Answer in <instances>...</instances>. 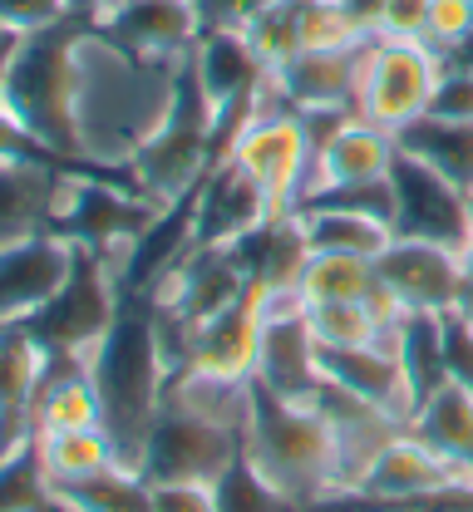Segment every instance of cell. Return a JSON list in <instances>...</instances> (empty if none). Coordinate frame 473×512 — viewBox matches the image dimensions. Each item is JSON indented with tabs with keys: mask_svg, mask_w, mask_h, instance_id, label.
I'll return each mask as SVG.
<instances>
[{
	"mask_svg": "<svg viewBox=\"0 0 473 512\" xmlns=\"http://www.w3.org/2000/svg\"><path fill=\"white\" fill-rule=\"evenodd\" d=\"M188 60H143L84 25L74 40V138L79 163L129 168L168 124Z\"/></svg>",
	"mask_w": 473,
	"mask_h": 512,
	"instance_id": "cell-1",
	"label": "cell"
},
{
	"mask_svg": "<svg viewBox=\"0 0 473 512\" xmlns=\"http://www.w3.org/2000/svg\"><path fill=\"white\" fill-rule=\"evenodd\" d=\"M242 458L267 478V488L291 508H321L340 493V448L316 404L281 399L252 380V419L242 434Z\"/></svg>",
	"mask_w": 473,
	"mask_h": 512,
	"instance_id": "cell-2",
	"label": "cell"
},
{
	"mask_svg": "<svg viewBox=\"0 0 473 512\" xmlns=\"http://www.w3.org/2000/svg\"><path fill=\"white\" fill-rule=\"evenodd\" d=\"M89 380H94L99 404H104V429L114 434L124 463L138 468L143 439H148L153 419L163 414V399H168V384H173V365L163 355L153 306L148 311H119L109 335L89 355Z\"/></svg>",
	"mask_w": 473,
	"mask_h": 512,
	"instance_id": "cell-3",
	"label": "cell"
},
{
	"mask_svg": "<svg viewBox=\"0 0 473 512\" xmlns=\"http://www.w3.org/2000/svg\"><path fill=\"white\" fill-rule=\"evenodd\" d=\"M89 20L20 35L0 69V109L35 138L45 158H79L74 138V40Z\"/></svg>",
	"mask_w": 473,
	"mask_h": 512,
	"instance_id": "cell-4",
	"label": "cell"
},
{
	"mask_svg": "<svg viewBox=\"0 0 473 512\" xmlns=\"http://www.w3.org/2000/svg\"><path fill=\"white\" fill-rule=\"evenodd\" d=\"M439 74H444V60L424 40H370L365 45V69H360L355 114L400 133V128L429 114Z\"/></svg>",
	"mask_w": 473,
	"mask_h": 512,
	"instance_id": "cell-5",
	"label": "cell"
},
{
	"mask_svg": "<svg viewBox=\"0 0 473 512\" xmlns=\"http://www.w3.org/2000/svg\"><path fill=\"white\" fill-rule=\"evenodd\" d=\"M79 247V242H74ZM119 276L94 247H79L74 252V271L60 286V296L30 320V330L50 345V355H74V360H89L94 345L109 335V325L119 320Z\"/></svg>",
	"mask_w": 473,
	"mask_h": 512,
	"instance_id": "cell-6",
	"label": "cell"
},
{
	"mask_svg": "<svg viewBox=\"0 0 473 512\" xmlns=\"http://www.w3.org/2000/svg\"><path fill=\"white\" fill-rule=\"evenodd\" d=\"M242 458V434L222 429L203 414L163 399V414L153 419L143 453H138V473L148 483H173V478H193V483H222V473Z\"/></svg>",
	"mask_w": 473,
	"mask_h": 512,
	"instance_id": "cell-7",
	"label": "cell"
},
{
	"mask_svg": "<svg viewBox=\"0 0 473 512\" xmlns=\"http://www.w3.org/2000/svg\"><path fill=\"white\" fill-rule=\"evenodd\" d=\"M227 158H237L276 197L281 212H296L301 183L311 173V133H306V119L291 104H281L276 89H267V99L252 109V119L237 128Z\"/></svg>",
	"mask_w": 473,
	"mask_h": 512,
	"instance_id": "cell-8",
	"label": "cell"
},
{
	"mask_svg": "<svg viewBox=\"0 0 473 512\" xmlns=\"http://www.w3.org/2000/svg\"><path fill=\"white\" fill-rule=\"evenodd\" d=\"M454 488H473L469 468H459L454 458H444L434 444H424L414 429H400L390 444L370 458L360 483L350 493H336V498L375 503V508H409V503H424V498H444Z\"/></svg>",
	"mask_w": 473,
	"mask_h": 512,
	"instance_id": "cell-9",
	"label": "cell"
},
{
	"mask_svg": "<svg viewBox=\"0 0 473 512\" xmlns=\"http://www.w3.org/2000/svg\"><path fill=\"white\" fill-rule=\"evenodd\" d=\"M45 380L50 345L30 325H0V473L35 453Z\"/></svg>",
	"mask_w": 473,
	"mask_h": 512,
	"instance_id": "cell-10",
	"label": "cell"
},
{
	"mask_svg": "<svg viewBox=\"0 0 473 512\" xmlns=\"http://www.w3.org/2000/svg\"><path fill=\"white\" fill-rule=\"evenodd\" d=\"M395 158H400V138L390 128L370 124L360 114H345L331 133H321L311 143V173L301 183L296 207H311L331 192L360 188V183H385L395 173Z\"/></svg>",
	"mask_w": 473,
	"mask_h": 512,
	"instance_id": "cell-11",
	"label": "cell"
},
{
	"mask_svg": "<svg viewBox=\"0 0 473 512\" xmlns=\"http://www.w3.org/2000/svg\"><path fill=\"white\" fill-rule=\"evenodd\" d=\"M390 188H395V237H419L464 252V242L473 237L469 192H459L449 178H439L429 163L409 153L395 158Z\"/></svg>",
	"mask_w": 473,
	"mask_h": 512,
	"instance_id": "cell-12",
	"label": "cell"
},
{
	"mask_svg": "<svg viewBox=\"0 0 473 512\" xmlns=\"http://www.w3.org/2000/svg\"><path fill=\"white\" fill-rule=\"evenodd\" d=\"M281 217L271 197L237 158H222L193 197V237L198 247H242L252 232Z\"/></svg>",
	"mask_w": 473,
	"mask_h": 512,
	"instance_id": "cell-13",
	"label": "cell"
},
{
	"mask_svg": "<svg viewBox=\"0 0 473 512\" xmlns=\"http://www.w3.org/2000/svg\"><path fill=\"white\" fill-rule=\"evenodd\" d=\"M262 306H267V325H262L257 380L281 399L311 404L326 375H321V345L306 325V306L301 296H262Z\"/></svg>",
	"mask_w": 473,
	"mask_h": 512,
	"instance_id": "cell-14",
	"label": "cell"
},
{
	"mask_svg": "<svg viewBox=\"0 0 473 512\" xmlns=\"http://www.w3.org/2000/svg\"><path fill=\"white\" fill-rule=\"evenodd\" d=\"M74 242L60 232H35L0 247V325H30L74 271Z\"/></svg>",
	"mask_w": 473,
	"mask_h": 512,
	"instance_id": "cell-15",
	"label": "cell"
},
{
	"mask_svg": "<svg viewBox=\"0 0 473 512\" xmlns=\"http://www.w3.org/2000/svg\"><path fill=\"white\" fill-rule=\"evenodd\" d=\"M380 286L395 291V301L405 311L424 316H449L469 286L464 261L454 247L439 242H419V237H395L390 252L380 256Z\"/></svg>",
	"mask_w": 473,
	"mask_h": 512,
	"instance_id": "cell-16",
	"label": "cell"
},
{
	"mask_svg": "<svg viewBox=\"0 0 473 512\" xmlns=\"http://www.w3.org/2000/svg\"><path fill=\"white\" fill-rule=\"evenodd\" d=\"M94 30L143 60H188L203 35V20L193 0H114L94 20Z\"/></svg>",
	"mask_w": 473,
	"mask_h": 512,
	"instance_id": "cell-17",
	"label": "cell"
},
{
	"mask_svg": "<svg viewBox=\"0 0 473 512\" xmlns=\"http://www.w3.org/2000/svg\"><path fill=\"white\" fill-rule=\"evenodd\" d=\"M262 325H267V306H262V291L252 286L232 306H222L207 320H198L188 370L193 375H212V380H257Z\"/></svg>",
	"mask_w": 473,
	"mask_h": 512,
	"instance_id": "cell-18",
	"label": "cell"
},
{
	"mask_svg": "<svg viewBox=\"0 0 473 512\" xmlns=\"http://www.w3.org/2000/svg\"><path fill=\"white\" fill-rule=\"evenodd\" d=\"M365 45H355V50H301L296 60L281 64L271 74L276 99L291 104L296 114L355 109V99H360V69H365Z\"/></svg>",
	"mask_w": 473,
	"mask_h": 512,
	"instance_id": "cell-19",
	"label": "cell"
},
{
	"mask_svg": "<svg viewBox=\"0 0 473 512\" xmlns=\"http://www.w3.org/2000/svg\"><path fill=\"white\" fill-rule=\"evenodd\" d=\"M60 173L30 153V158H0V247L25 242L35 232H50Z\"/></svg>",
	"mask_w": 473,
	"mask_h": 512,
	"instance_id": "cell-20",
	"label": "cell"
},
{
	"mask_svg": "<svg viewBox=\"0 0 473 512\" xmlns=\"http://www.w3.org/2000/svg\"><path fill=\"white\" fill-rule=\"evenodd\" d=\"M35 468L45 478V488H69L84 478H99L109 468H124V453L114 444V434L104 424H84V429H50L35 439ZM134 468V463H129Z\"/></svg>",
	"mask_w": 473,
	"mask_h": 512,
	"instance_id": "cell-21",
	"label": "cell"
},
{
	"mask_svg": "<svg viewBox=\"0 0 473 512\" xmlns=\"http://www.w3.org/2000/svg\"><path fill=\"white\" fill-rule=\"evenodd\" d=\"M409 429H414L424 444L439 448L444 458H454L459 468L473 473V384L459 380V375H444V380L419 399Z\"/></svg>",
	"mask_w": 473,
	"mask_h": 512,
	"instance_id": "cell-22",
	"label": "cell"
},
{
	"mask_svg": "<svg viewBox=\"0 0 473 512\" xmlns=\"http://www.w3.org/2000/svg\"><path fill=\"white\" fill-rule=\"evenodd\" d=\"M296 217H301V232H306L311 252H350L380 261L395 242L390 222H380L360 207H345V202H311V207H296Z\"/></svg>",
	"mask_w": 473,
	"mask_h": 512,
	"instance_id": "cell-23",
	"label": "cell"
},
{
	"mask_svg": "<svg viewBox=\"0 0 473 512\" xmlns=\"http://www.w3.org/2000/svg\"><path fill=\"white\" fill-rule=\"evenodd\" d=\"M400 138V153L429 163L439 178H449L459 192L473 197V124H454V119H414L409 128L395 133Z\"/></svg>",
	"mask_w": 473,
	"mask_h": 512,
	"instance_id": "cell-24",
	"label": "cell"
},
{
	"mask_svg": "<svg viewBox=\"0 0 473 512\" xmlns=\"http://www.w3.org/2000/svg\"><path fill=\"white\" fill-rule=\"evenodd\" d=\"M45 503H55L60 512H153V483L124 463L69 488H45Z\"/></svg>",
	"mask_w": 473,
	"mask_h": 512,
	"instance_id": "cell-25",
	"label": "cell"
},
{
	"mask_svg": "<svg viewBox=\"0 0 473 512\" xmlns=\"http://www.w3.org/2000/svg\"><path fill=\"white\" fill-rule=\"evenodd\" d=\"M380 286V261L350 252H311L301 271V306H321V301H365Z\"/></svg>",
	"mask_w": 473,
	"mask_h": 512,
	"instance_id": "cell-26",
	"label": "cell"
},
{
	"mask_svg": "<svg viewBox=\"0 0 473 512\" xmlns=\"http://www.w3.org/2000/svg\"><path fill=\"white\" fill-rule=\"evenodd\" d=\"M306 325L316 335L321 350H360V345H375L380 340V316L365 301H321V306H306Z\"/></svg>",
	"mask_w": 473,
	"mask_h": 512,
	"instance_id": "cell-27",
	"label": "cell"
},
{
	"mask_svg": "<svg viewBox=\"0 0 473 512\" xmlns=\"http://www.w3.org/2000/svg\"><path fill=\"white\" fill-rule=\"evenodd\" d=\"M247 40H252L257 60L267 64L271 74L281 64H291L301 55V0H276L267 15L247 30Z\"/></svg>",
	"mask_w": 473,
	"mask_h": 512,
	"instance_id": "cell-28",
	"label": "cell"
},
{
	"mask_svg": "<svg viewBox=\"0 0 473 512\" xmlns=\"http://www.w3.org/2000/svg\"><path fill=\"white\" fill-rule=\"evenodd\" d=\"M217 503H222V512H296L291 503H281V498L271 493L267 478H262L247 458H237V463L222 473Z\"/></svg>",
	"mask_w": 473,
	"mask_h": 512,
	"instance_id": "cell-29",
	"label": "cell"
},
{
	"mask_svg": "<svg viewBox=\"0 0 473 512\" xmlns=\"http://www.w3.org/2000/svg\"><path fill=\"white\" fill-rule=\"evenodd\" d=\"M74 20V0H0V30L5 35H40L50 25Z\"/></svg>",
	"mask_w": 473,
	"mask_h": 512,
	"instance_id": "cell-30",
	"label": "cell"
},
{
	"mask_svg": "<svg viewBox=\"0 0 473 512\" xmlns=\"http://www.w3.org/2000/svg\"><path fill=\"white\" fill-rule=\"evenodd\" d=\"M469 35H473V0H429V30H424L429 50L449 55Z\"/></svg>",
	"mask_w": 473,
	"mask_h": 512,
	"instance_id": "cell-31",
	"label": "cell"
},
{
	"mask_svg": "<svg viewBox=\"0 0 473 512\" xmlns=\"http://www.w3.org/2000/svg\"><path fill=\"white\" fill-rule=\"evenodd\" d=\"M153 512H222L217 483H193V478L153 483Z\"/></svg>",
	"mask_w": 473,
	"mask_h": 512,
	"instance_id": "cell-32",
	"label": "cell"
},
{
	"mask_svg": "<svg viewBox=\"0 0 473 512\" xmlns=\"http://www.w3.org/2000/svg\"><path fill=\"white\" fill-rule=\"evenodd\" d=\"M276 0H193L203 30H252Z\"/></svg>",
	"mask_w": 473,
	"mask_h": 512,
	"instance_id": "cell-33",
	"label": "cell"
},
{
	"mask_svg": "<svg viewBox=\"0 0 473 512\" xmlns=\"http://www.w3.org/2000/svg\"><path fill=\"white\" fill-rule=\"evenodd\" d=\"M429 114L434 119H454V124H473V69H444L439 74Z\"/></svg>",
	"mask_w": 473,
	"mask_h": 512,
	"instance_id": "cell-34",
	"label": "cell"
},
{
	"mask_svg": "<svg viewBox=\"0 0 473 512\" xmlns=\"http://www.w3.org/2000/svg\"><path fill=\"white\" fill-rule=\"evenodd\" d=\"M429 30V0H390L380 20V40H424Z\"/></svg>",
	"mask_w": 473,
	"mask_h": 512,
	"instance_id": "cell-35",
	"label": "cell"
},
{
	"mask_svg": "<svg viewBox=\"0 0 473 512\" xmlns=\"http://www.w3.org/2000/svg\"><path fill=\"white\" fill-rule=\"evenodd\" d=\"M336 5L365 40H380V20H385V5L390 0H336Z\"/></svg>",
	"mask_w": 473,
	"mask_h": 512,
	"instance_id": "cell-36",
	"label": "cell"
},
{
	"mask_svg": "<svg viewBox=\"0 0 473 512\" xmlns=\"http://www.w3.org/2000/svg\"><path fill=\"white\" fill-rule=\"evenodd\" d=\"M30 153H40V148H35V138H30L25 128L0 109V158H30ZM40 158H45V153H40Z\"/></svg>",
	"mask_w": 473,
	"mask_h": 512,
	"instance_id": "cell-37",
	"label": "cell"
},
{
	"mask_svg": "<svg viewBox=\"0 0 473 512\" xmlns=\"http://www.w3.org/2000/svg\"><path fill=\"white\" fill-rule=\"evenodd\" d=\"M473 488H454V493H444V498H424V503H409V508H380V512H473Z\"/></svg>",
	"mask_w": 473,
	"mask_h": 512,
	"instance_id": "cell-38",
	"label": "cell"
},
{
	"mask_svg": "<svg viewBox=\"0 0 473 512\" xmlns=\"http://www.w3.org/2000/svg\"><path fill=\"white\" fill-rule=\"evenodd\" d=\"M454 316H459V320H469V325H473V281H469V286H464V296H459V306H454Z\"/></svg>",
	"mask_w": 473,
	"mask_h": 512,
	"instance_id": "cell-39",
	"label": "cell"
},
{
	"mask_svg": "<svg viewBox=\"0 0 473 512\" xmlns=\"http://www.w3.org/2000/svg\"><path fill=\"white\" fill-rule=\"evenodd\" d=\"M10 40H15V35H5V30H0V50H5V45H10Z\"/></svg>",
	"mask_w": 473,
	"mask_h": 512,
	"instance_id": "cell-40",
	"label": "cell"
},
{
	"mask_svg": "<svg viewBox=\"0 0 473 512\" xmlns=\"http://www.w3.org/2000/svg\"><path fill=\"white\" fill-rule=\"evenodd\" d=\"M20 512H45V508H20ZM50 512H60V508H55V503H50Z\"/></svg>",
	"mask_w": 473,
	"mask_h": 512,
	"instance_id": "cell-41",
	"label": "cell"
},
{
	"mask_svg": "<svg viewBox=\"0 0 473 512\" xmlns=\"http://www.w3.org/2000/svg\"><path fill=\"white\" fill-rule=\"evenodd\" d=\"M469 222H473V197H469Z\"/></svg>",
	"mask_w": 473,
	"mask_h": 512,
	"instance_id": "cell-42",
	"label": "cell"
}]
</instances>
